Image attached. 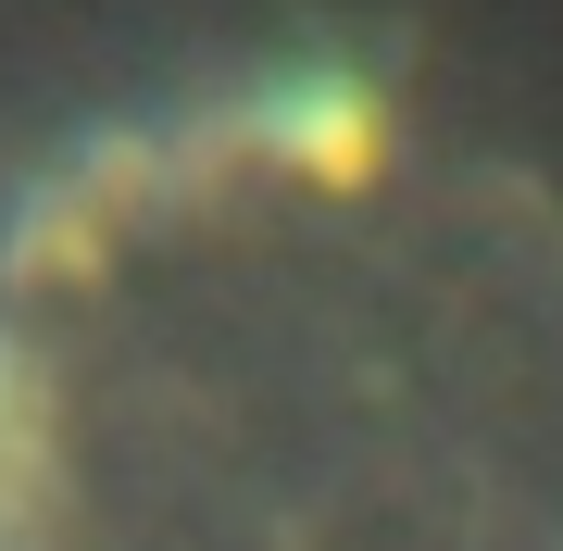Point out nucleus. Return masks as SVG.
<instances>
[{"label": "nucleus", "mask_w": 563, "mask_h": 551, "mask_svg": "<svg viewBox=\"0 0 563 551\" xmlns=\"http://www.w3.org/2000/svg\"><path fill=\"white\" fill-rule=\"evenodd\" d=\"M0 551H563V188L363 63L63 139L0 201Z\"/></svg>", "instance_id": "1"}]
</instances>
